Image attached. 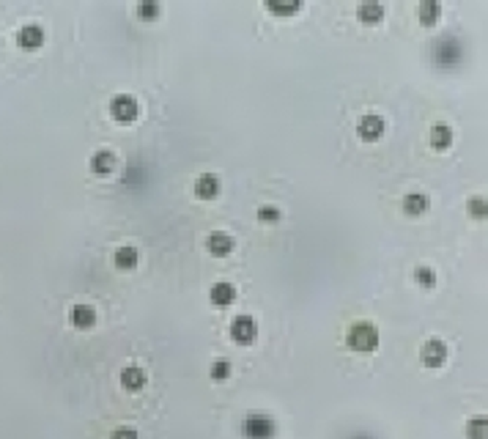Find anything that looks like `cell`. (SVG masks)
I'll use <instances>...</instances> for the list:
<instances>
[{
  "mask_svg": "<svg viewBox=\"0 0 488 439\" xmlns=\"http://www.w3.org/2000/svg\"><path fill=\"white\" fill-rule=\"evenodd\" d=\"M349 439H376L373 434H368V431H356V434H351Z\"/></svg>",
  "mask_w": 488,
  "mask_h": 439,
  "instance_id": "cell-28",
  "label": "cell"
},
{
  "mask_svg": "<svg viewBox=\"0 0 488 439\" xmlns=\"http://www.w3.org/2000/svg\"><path fill=\"white\" fill-rule=\"evenodd\" d=\"M145 382H148V376H145V370L140 366H127L121 370V384L127 387V390H132V393H138L145 387Z\"/></svg>",
  "mask_w": 488,
  "mask_h": 439,
  "instance_id": "cell-19",
  "label": "cell"
},
{
  "mask_svg": "<svg viewBox=\"0 0 488 439\" xmlns=\"http://www.w3.org/2000/svg\"><path fill=\"white\" fill-rule=\"evenodd\" d=\"M231 373H233V366H231V360H225V357L214 360L209 366V376L214 382H225V379H231Z\"/></svg>",
  "mask_w": 488,
  "mask_h": 439,
  "instance_id": "cell-24",
  "label": "cell"
},
{
  "mask_svg": "<svg viewBox=\"0 0 488 439\" xmlns=\"http://www.w3.org/2000/svg\"><path fill=\"white\" fill-rule=\"evenodd\" d=\"M384 14H387V8L381 3H376V0H362L356 6V19L362 25H379L384 19Z\"/></svg>",
  "mask_w": 488,
  "mask_h": 439,
  "instance_id": "cell-14",
  "label": "cell"
},
{
  "mask_svg": "<svg viewBox=\"0 0 488 439\" xmlns=\"http://www.w3.org/2000/svg\"><path fill=\"white\" fill-rule=\"evenodd\" d=\"M209 299L211 305H217V307H228V305L236 302V286L228 283V280H219V283H214L209 289Z\"/></svg>",
  "mask_w": 488,
  "mask_h": 439,
  "instance_id": "cell-16",
  "label": "cell"
},
{
  "mask_svg": "<svg viewBox=\"0 0 488 439\" xmlns=\"http://www.w3.org/2000/svg\"><path fill=\"white\" fill-rule=\"evenodd\" d=\"M401 206H404V212H406V215L419 217V215H425V212L431 209V198H428L425 192H406Z\"/></svg>",
  "mask_w": 488,
  "mask_h": 439,
  "instance_id": "cell-17",
  "label": "cell"
},
{
  "mask_svg": "<svg viewBox=\"0 0 488 439\" xmlns=\"http://www.w3.org/2000/svg\"><path fill=\"white\" fill-rule=\"evenodd\" d=\"M255 217L261 220V222H266V225H275V222L282 220V209L275 206V204H261L258 212H255Z\"/></svg>",
  "mask_w": 488,
  "mask_h": 439,
  "instance_id": "cell-25",
  "label": "cell"
},
{
  "mask_svg": "<svg viewBox=\"0 0 488 439\" xmlns=\"http://www.w3.org/2000/svg\"><path fill=\"white\" fill-rule=\"evenodd\" d=\"M431 58H433V64L439 69H453V66H458L464 61V42L458 36L447 33V36L436 39V44L431 47Z\"/></svg>",
  "mask_w": 488,
  "mask_h": 439,
  "instance_id": "cell-2",
  "label": "cell"
},
{
  "mask_svg": "<svg viewBox=\"0 0 488 439\" xmlns=\"http://www.w3.org/2000/svg\"><path fill=\"white\" fill-rule=\"evenodd\" d=\"M453 141H455V132H453V127L447 121H436L431 127V146L436 151H447L453 146Z\"/></svg>",
  "mask_w": 488,
  "mask_h": 439,
  "instance_id": "cell-15",
  "label": "cell"
},
{
  "mask_svg": "<svg viewBox=\"0 0 488 439\" xmlns=\"http://www.w3.org/2000/svg\"><path fill=\"white\" fill-rule=\"evenodd\" d=\"M107 113H110V118L118 121V124H135L140 118L138 96H132V93H116V96L110 99V105H107Z\"/></svg>",
  "mask_w": 488,
  "mask_h": 439,
  "instance_id": "cell-4",
  "label": "cell"
},
{
  "mask_svg": "<svg viewBox=\"0 0 488 439\" xmlns=\"http://www.w3.org/2000/svg\"><path fill=\"white\" fill-rule=\"evenodd\" d=\"M346 343H349L351 352H356V355H373L379 349V343H381V332H379V327L373 321L356 319V321H351V327L346 330Z\"/></svg>",
  "mask_w": 488,
  "mask_h": 439,
  "instance_id": "cell-1",
  "label": "cell"
},
{
  "mask_svg": "<svg viewBox=\"0 0 488 439\" xmlns=\"http://www.w3.org/2000/svg\"><path fill=\"white\" fill-rule=\"evenodd\" d=\"M47 39V30L39 25V22H25L19 30H17V44L22 50H39Z\"/></svg>",
  "mask_w": 488,
  "mask_h": 439,
  "instance_id": "cell-8",
  "label": "cell"
},
{
  "mask_svg": "<svg viewBox=\"0 0 488 439\" xmlns=\"http://www.w3.org/2000/svg\"><path fill=\"white\" fill-rule=\"evenodd\" d=\"M231 338H233L236 343H242V346H250V343L258 338V324H255V319L247 316V313L236 316V319L231 321Z\"/></svg>",
  "mask_w": 488,
  "mask_h": 439,
  "instance_id": "cell-7",
  "label": "cell"
},
{
  "mask_svg": "<svg viewBox=\"0 0 488 439\" xmlns=\"http://www.w3.org/2000/svg\"><path fill=\"white\" fill-rule=\"evenodd\" d=\"M135 14H138L140 19H154V17L162 14V6L156 0H140L138 6H135Z\"/></svg>",
  "mask_w": 488,
  "mask_h": 439,
  "instance_id": "cell-26",
  "label": "cell"
},
{
  "mask_svg": "<svg viewBox=\"0 0 488 439\" xmlns=\"http://www.w3.org/2000/svg\"><path fill=\"white\" fill-rule=\"evenodd\" d=\"M384 132H387V124L379 113H365L356 118V138L362 143H376L384 138Z\"/></svg>",
  "mask_w": 488,
  "mask_h": 439,
  "instance_id": "cell-5",
  "label": "cell"
},
{
  "mask_svg": "<svg viewBox=\"0 0 488 439\" xmlns=\"http://www.w3.org/2000/svg\"><path fill=\"white\" fill-rule=\"evenodd\" d=\"M110 439H140V434L132 426H118V429L110 431Z\"/></svg>",
  "mask_w": 488,
  "mask_h": 439,
  "instance_id": "cell-27",
  "label": "cell"
},
{
  "mask_svg": "<svg viewBox=\"0 0 488 439\" xmlns=\"http://www.w3.org/2000/svg\"><path fill=\"white\" fill-rule=\"evenodd\" d=\"M88 170L93 176H110L116 170V154L110 148H96L88 159Z\"/></svg>",
  "mask_w": 488,
  "mask_h": 439,
  "instance_id": "cell-10",
  "label": "cell"
},
{
  "mask_svg": "<svg viewBox=\"0 0 488 439\" xmlns=\"http://www.w3.org/2000/svg\"><path fill=\"white\" fill-rule=\"evenodd\" d=\"M206 247H209V253L214 258H225V256L233 253L236 239H233L228 231H211L209 236H206Z\"/></svg>",
  "mask_w": 488,
  "mask_h": 439,
  "instance_id": "cell-9",
  "label": "cell"
},
{
  "mask_svg": "<svg viewBox=\"0 0 488 439\" xmlns=\"http://www.w3.org/2000/svg\"><path fill=\"white\" fill-rule=\"evenodd\" d=\"M415 280H417V286H422V289H433L436 286V269L428 267V264H417L415 267Z\"/></svg>",
  "mask_w": 488,
  "mask_h": 439,
  "instance_id": "cell-22",
  "label": "cell"
},
{
  "mask_svg": "<svg viewBox=\"0 0 488 439\" xmlns=\"http://www.w3.org/2000/svg\"><path fill=\"white\" fill-rule=\"evenodd\" d=\"M96 307L93 305H85V302H80V305H71L69 307V324L74 330H91L93 324H96Z\"/></svg>",
  "mask_w": 488,
  "mask_h": 439,
  "instance_id": "cell-11",
  "label": "cell"
},
{
  "mask_svg": "<svg viewBox=\"0 0 488 439\" xmlns=\"http://www.w3.org/2000/svg\"><path fill=\"white\" fill-rule=\"evenodd\" d=\"M219 190H222V181H219V176H217V173H201V176L195 179V184H192V192H195L201 201H211V198H217V195H219Z\"/></svg>",
  "mask_w": 488,
  "mask_h": 439,
  "instance_id": "cell-12",
  "label": "cell"
},
{
  "mask_svg": "<svg viewBox=\"0 0 488 439\" xmlns=\"http://www.w3.org/2000/svg\"><path fill=\"white\" fill-rule=\"evenodd\" d=\"M439 17H442V3H439V0H422V3L417 6L419 25L431 28V25H436V22H439Z\"/></svg>",
  "mask_w": 488,
  "mask_h": 439,
  "instance_id": "cell-18",
  "label": "cell"
},
{
  "mask_svg": "<svg viewBox=\"0 0 488 439\" xmlns=\"http://www.w3.org/2000/svg\"><path fill=\"white\" fill-rule=\"evenodd\" d=\"M467 439H488V420L486 415H475L467 420V429H464Z\"/></svg>",
  "mask_w": 488,
  "mask_h": 439,
  "instance_id": "cell-21",
  "label": "cell"
},
{
  "mask_svg": "<svg viewBox=\"0 0 488 439\" xmlns=\"http://www.w3.org/2000/svg\"><path fill=\"white\" fill-rule=\"evenodd\" d=\"M242 437L244 439H275L278 437V420L266 412H250L242 420Z\"/></svg>",
  "mask_w": 488,
  "mask_h": 439,
  "instance_id": "cell-3",
  "label": "cell"
},
{
  "mask_svg": "<svg viewBox=\"0 0 488 439\" xmlns=\"http://www.w3.org/2000/svg\"><path fill=\"white\" fill-rule=\"evenodd\" d=\"M305 6H302V0H291V3H278V0H266V11L269 14H275V17H293V14H299Z\"/></svg>",
  "mask_w": 488,
  "mask_h": 439,
  "instance_id": "cell-20",
  "label": "cell"
},
{
  "mask_svg": "<svg viewBox=\"0 0 488 439\" xmlns=\"http://www.w3.org/2000/svg\"><path fill=\"white\" fill-rule=\"evenodd\" d=\"M467 212H469L472 220H486V215H488L486 198H483V195H469V198H467Z\"/></svg>",
  "mask_w": 488,
  "mask_h": 439,
  "instance_id": "cell-23",
  "label": "cell"
},
{
  "mask_svg": "<svg viewBox=\"0 0 488 439\" xmlns=\"http://www.w3.org/2000/svg\"><path fill=\"white\" fill-rule=\"evenodd\" d=\"M113 264H116V269H121V272H132L140 264V250L135 244H121V247H116V250H113Z\"/></svg>",
  "mask_w": 488,
  "mask_h": 439,
  "instance_id": "cell-13",
  "label": "cell"
},
{
  "mask_svg": "<svg viewBox=\"0 0 488 439\" xmlns=\"http://www.w3.org/2000/svg\"><path fill=\"white\" fill-rule=\"evenodd\" d=\"M447 357H450V349H447V343L442 341V338H428L422 346H419V363L425 368H442L447 363Z\"/></svg>",
  "mask_w": 488,
  "mask_h": 439,
  "instance_id": "cell-6",
  "label": "cell"
}]
</instances>
